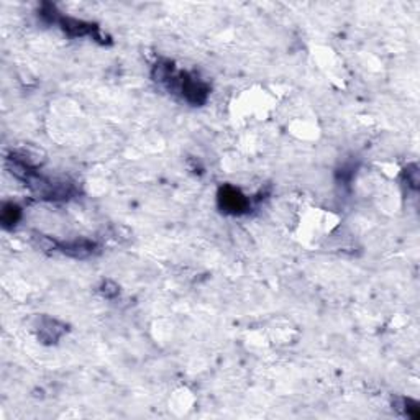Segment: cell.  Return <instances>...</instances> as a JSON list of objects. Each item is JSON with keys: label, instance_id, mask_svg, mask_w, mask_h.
<instances>
[{"label": "cell", "instance_id": "cell-1", "mask_svg": "<svg viewBox=\"0 0 420 420\" xmlns=\"http://www.w3.org/2000/svg\"><path fill=\"white\" fill-rule=\"evenodd\" d=\"M220 206L222 209H225V212H232V214H240V212H245L248 209V201L243 194L240 193L238 189L235 187H223L220 190Z\"/></svg>", "mask_w": 420, "mask_h": 420}]
</instances>
